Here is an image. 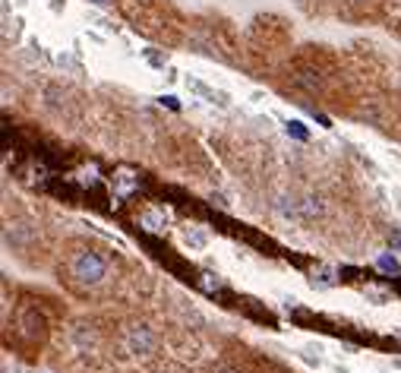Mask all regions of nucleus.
<instances>
[{
    "label": "nucleus",
    "instance_id": "obj_1",
    "mask_svg": "<svg viewBox=\"0 0 401 373\" xmlns=\"http://www.w3.org/2000/svg\"><path fill=\"white\" fill-rule=\"evenodd\" d=\"M60 282L73 294H98L111 282V260L89 243H73L60 266Z\"/></svg>",
    "mask_w": 401,
    "mask_h": 373
},
{
    "label": "nucleus",
    "instance_id": "obj_2",
    "mask_svg": "<svg viewBox=\"0 0 401 373\" xmlns=\"http://www.w3.org/2000/svg\"><path fill=\"white\" fill-rule=\"evenodd\" d=\"M120 348H124L127 357L149 361V357H155V351H158V335H155V329L149 326V323L130 320L124 326V332H120Z\"/></svg>",
    "mask_w": 401,
    "mask_h": 373
},
{
    "label": "nucleus",
    "instance_id": "obj_3",
    "mask_svg": "<svg viewBox=\"0 0 401 373\" xmlns=\"http://www.w3.org/2000/svg\"><path fill=\"white\" fill-rule=\"evenodd\" d=\"M16 335L23 338L25 345H42L45 338H47V323H45V316L38 314L35 307H23L19 310V316H16Z\"/></svg>",
    "mask_w": 401,
    "mask_h": 373
},
{
    "label": "nucleus",
    "instance_id": "obj_4",
    "mask_svg": "<svg viewBox=\"0 0 401 373\" xmlns=\"http://www.w3.org/2000/svg\"><path fill=\"white\" fill-rule=\"evenodd\" d=\"M139 228H142L146 234H165V228H168V215L161 212V209H155V206L142 209V212H139Z\"/></svg>",
    "mask_w": 401,
    "mask_h": 373
},
{
    "label": "nucleus",
    "instance_id": "obj_5",
    "mask_svg": "<svg viewBox=\"0 0 401 373\" xmlns=\"http://www.w3.org/2000/svg\"><path fill=\"white\" fill-rule=\"evenodd\" d=\"M114 187H117L120 196H130V190H139V178H130V171H117Z\"/></svg>",
    "mask_w": 401,
    "mask_h": 373
},
{
    "label": "nucleus",
    "instance_id": "obj_6",
    "mask_svg": "<svg viewBox=\"0 0 401 373\" xmlns=\"http://www.w3.org/2000/svg\"><path fill=\"white\" fill-rule=\"evenodd\" d=\"M199 288L202 291H209V294H212V291H219L221 288V282H219V275H199Z\"/></svg>",
    "mask_w": 401,
    "mask_h": 373
},
{
    "label": "nucleus",
    "instance_id": "obj_7",
    "mask_svg": "<svg viewBox=\"0 0 401 373\" xmlns=\"http://www.w3.org/2000/svg\"><path fill=\"white\" fill-rule=\"evenodd\" d=\"M79 184H83V187H98V174H95V168L79 174Z\"/></svg>",
    "mask_w": 401,
    "mask_h": 373
},
{
    "label": "nucleus",
    "instance_id": "obj_8",
    "mask_svg": "<svg viewBox=\"0 0 401 373\" xmlns=\"http://www.w3.org/2000/svg\"><path fill=\"white\" fill-rule=\"evenodd\" d=\"M379 269H383V272H398L395 256H379Z\"/></svg>",
    "mask_w": 401,
    "mask_h": 373
},
{
    "label": "nucleus",
    "instance_id": "obj_9",
    "mask_svg": "<svg viewBox=\"0 0 401 373\" xmlns=\"http://www.w3.org/2000/svg\"><path fill=\"white\" fill-rule=\"evenodd\" d=\"M187 241L196 243V247H202V243H206V234H202V231H193V234H190V231H187Z\"/></svg>",
    "mask_w": 401,
    "mask_h": 373
},
{
    "label": "nucleus",
    "instance_id": "obj_10",
    "mask_svg": "<svg viewBox=\"0 0 401 373\" xmlns=\"http://www.w3.org/2000/svg\"><path fill=\"white\" fill-rule=\"evenodd\" d=\"M212 373H240V370H237V367H231V364H215Z\"/></svg>",
    "mask_w": 401,
    "mask_h": 373
},
{
    "label": "nucleus",
    "instance_id": "obj_11",
    "mask_svg": "<svg viewBox=\"0 0 401 373\" xmlns=\"http://www.w3.org/2000/svg\"><path fill=\"white\" fill-rule=\"evenodd\" d=\"M288 133H294V137H303V130H301V124H288Z\"/></svg>",
    "mask_w": 401,
    "mask_h": 373
},
{
    "label": "nucleus",
    "instance_id": "obj_12",
    "mask_svg": "<svg viewBox=\"0 0 401 373\" xmlns=\"http://www.w3.org/2000/svg\"><path fill=\"white\" fill-rule=\"evenodd\" d=\"M89 4H95V6H107L111 0H89Z\"/></svg>",
    "mask_w": 401,
    "mask_h": 373
},
{
    "label": "nucleus",
    "instance_id": "obj_13",
    "mask_svg": "<svg viewBox=\"0 0 401 373\" xmlns=\"http://www.w3.org/2000/svg\"><path fill=\"white\" fill-rule=\"evenodd\" d=\"M392 243H395V247H401V231H398V234H392Z\"/></svg>",
    "mask_w": 401,
    "mask_h": 373
},
{
    "label": "nucleus",
    "instance_id": "obj_14",
    "mask_svg": "<svg viewBox=\"0 0 401 373\" xmlns=\"http://www.w3.org/2000/svg\"><path fill=\"white\" fill-rule=\"evenodd\" d=\"M155 373H174V370H155Z\"/></svg>",
    "mask_w": 401,
    "mask_h": 373
}]
</instances>
